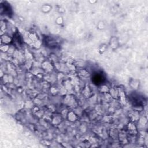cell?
I'll return each instance as SVG.
<instances>
[{
	"label": "cell",
	"mask_w": 148,
	"mask_h": 148,
	"mask_svg": "<svg viewBox=\"0 0 148 148\" xmlns=\"http://www.w3.org/2000/svg\"><path fill=\"white\" fill-rule=\"evenodd\" d=\"M105 80V77L101 73H95L92 77V81L94 83V84L97 85L101 84Z\"/></svg>",
	"instance_id": "obj_1"
}]
</instances>
